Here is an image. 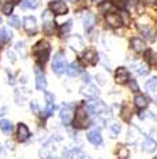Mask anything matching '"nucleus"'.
Instances as JSON below:
<instances>
[{
    "label": "nucleus",
    "instance_id": "1a4fd4ad",
    "mask_svg": "<svg viewBox=\"0 0 157 159\" xmlns=\"http://www.w3.org/2000/svg\"><path fill=\"white\" fill-rule=\"evenodd\" d=\"M50 10L55 14H67L68 13V7H67L65 2L62 0H54L50 3Z\"/></svg>",
    "mask_w": 157,
    "mask_h": 159
},
{
    "label": "nucleus",
    "instance_id": "39448f33",
    "mask_svg": "<svg viewBox=\"0 0 157 159\" xmlns=\"http://www.w3.org/2000/svg\"><path fill=\"white\" fill-rule=\"evenodd\" d=\"M86 109H88V112L92 114V115H95V114H102V112H112V109L106 108L102 101H92V102L86 104Z\"/></svg>",
    "mask_w": 157,
    "mask_h": 159
},
{
    "label": "nucleus",
    "instance_id": "c9c22d12",
    "mask_svg": "<svg viewBox=\"0 0 157 159\" xmlns=\"http://www.w3.org/2000/svg\"><path fill=\"white\" fill-rule=\"evenodd\" d=\"M13 7H14V3L13 2H10V3H6L3 6V13L4 14H11V11H13Z\"/></svg>",
    "mask_w": 157,
    "mask_h": 159
},
{
    "label": "nucleus",
    "instance_id": "6ab92c4d",
    "mask_svg": "<svg viewBox=\"0 0 157 159\" xmlns=\"http://www.w3.org/2000/svg\"><path fill=\"white\" fill-rule=\"evenodd\" d=\"M67 41H68L69 46H71L74 50H76V51L84 47V40H82L81 36H71L67 39Z\"/></svg>",
    "mask_w": 157,
    "mask_h": 159
},
{
    "label": "nucleus",
    "instance_id": "393cba45",
    "mask_svg": "<svg viewBox=\"0 0 157 159\" xmlns=\"http://www.w3.org/2000/svg\"><path fill=\"white\" fill-rule=\"evenodd\" d=\"M120 129H122V126L119 122H116V121H111V122H109V131L113 134V138L120 134Z\"/></svg>",
    "mask_w": 157,
    "mask_h": 159
},
{
    "label": "nucleus",
    "instance_id": "de8ad7c7",
    "mask_svg": "<svg viewBox=\"0 0 157 159\" xmlns=\"http://www.w3.org/2000/svg\"><path fill=\"white\" fill-rule=\"evenodd\" d=\"M3 152V148H2V143H0V153Z\"/></svg>",
    "mask_w": 157,
    "mask_h": 159
},
{
    "label": "nucleus",
    "instance_id": "58836bf2",
    "mask_svg": "<svg viewBox=\"0 0 157 159\" xmlns=\"http://www.w3.org/2000/svg\"><path fill=\"white\" fill-rule=\"evenodd\" d=\"M30 109L33 111V114H38V104H37V101H31L30 102Z\"/></svg>",
    "mask_w": 157,
    "mask_h": 159
},
{
    "label": "nucleus",
    "instance_id": "37998d69",
    "mask_svg": "<svg viewBox=\"0 0 157 159\" xmlns=\"http://www.w3.org/2000/svg\"><path fill=\"white\" fill-rule=\"evenodd\" d=\"M7 58H10V61H11V63H16V57H14V54L13 53H10V51H7Z\"/></svg>",
    "mask_w": 157,
    "mask_h": 159
},
{
    "label": "nucleus",
    "instance_id": "473e14b6",
    "mask_svg": "<svg viewBox=\"0 0 157 159\" xmlns=\"http://www.w3.org/2000/svg\"><path fill=\"white\" fill-rule=\"evenodd\" d=\"M156 87H157V77H153V78H150L147 83H146V88H147L149 91H154Z\"/></svg>",
    "mask_w": 157,
    "mask_h": 159
},
{
    "label": "nucleus",
    "instance_id": "72a5a7b5",
    "mask_svg": "<svg viewBox=\"0 0 157 159\" xmlns=\"http://www.w3.org/2000/svg\"><path fill=\"white\" fill-rule=\"evenodd\" d=\"M120 116L124 119V121H129V119H130V108L124 105L120 111Z\"/></svg>",
    "mask_w": 157,
    "mask_h": 159
},
{
    "label": "nucleus",
    "instance_id": "ddd939ff",
    "mask_svg": "<svg viewBox=\"0 0 157 159\" xmlns=\"http://www.w3.org/2000/svg\"><path fill=\"white\" fill-rule=\"evenodd\" d=\"M81 94L86 98H96L99 95V91L95 85H92V84H85V85L81 88Z\"/></svg>",
    "mask_w": 157,
    "mask_h": 159
},
{
    "label": "nucleus",
    "instance_id": "f03ea898",
    "mask_svg": "<svg viewBox=\"0 0 157 159\" xmlns=\"http://www.w3.org/2000/svg\"><path fill=\"white\" fill-rule=\"evenodd\" d=\"M33 51H34V54L37 56V58H38L40 63L44 64L47 60H48L51 48H50V44L47 43V41H43V40H41V41H38V43L34 46Z\"/></svg>",
    "mask_w": 157,
    "mask_h": 159
},
{
    "label": "nucleus",
    "instance_id": "423d86ee",
    "mask_svg": "<svg viewBox=\"0 0 157 159\" xmlns=\"http://www.w3.org/2000/svg\"><path fill=\"white\" fill-rule=\"evenodd\" d=\"M59 118H61L62 124L65 126L69 125V124L72 122V119H74V108H72V105L67 104V105L62 107L61 112H59Z\"/></svg>",
    "mask_w": 157,
    "mask_h": 159
},
{
    "label": "nucleus",
    "instance_id": "864d4df0",
    "mask_svg": "<svg viewBox=\"0 0 157 159\" xmlns=\"http://www.w3.org/2000/svg\"><path fill=\"white\" fill-rule=\"evenodd\" d=\"M156 159H157V158H156Z\"/></svg>",
    "mask_w": 157,
    "mask_h": 159
},
{
    "label": "nucleus",
    "instance_id": "9d476101",
    "mask_svg": "<svg viewBox=\"0 0 157 159\" xmlns=\"http://www.w3.org/2000/svg\"><path fill=\"white\" fill-rule=\"evenodd\" d=\"M36 87L38 91H46L47 88V78L38 66L36 67Z\"/></svg>",
    "mask_w": 157,
    "mask_h": 159
},
{
    "label": "nucleus",
    "instance_id": "79ce46f5",
    "mask_svg": "<svg viewBox=\"0 0 157 159\" xmlns=\"http://www.w3.org/2000/svg\"><path fill=\"white\" fill-rule=\"evenodd\" d=\"M96 81H98V83L101 84V85H103V84L106 83V81H105V77H103V75H101V74H98V75H96Z\"/></svg>",
    "mask_w": 157,
    "mask_h": 159
},
{
    "label": "nucleus",
    "instance_id": "f257e3e1",
    "mask_svg": "<svg viewBox=\"0 0 157 159\" xmlns=\"http://www.w3.org/2000/svg\"><path fill=\"white\" fill-rule=\"evenodd\" d=\"M43 19V30L47 36H52L55 31V20H54V13L51 10H46L41 16Z\"/></svg>",
    "mask_w": 157,
    "mask_h": 159
},
{
    "label": "nucleus",
    "instance_id": "a878e982",
    "mask_svg": "<svg viewBox=\"0 0 157 159\" xmlns=\"http://www.w3.org/2000/svg\"><path fill=\"white\" fill-rule=\"evenodd\" d=\"M38 6V0H23L20 3V7L23 9H36Z\"/></svg>",
    "mask_w": 157,
    "mask_h": 159
},
{
    "label": "nucleus",
    "instance_id": "a19ab883",
    "mask_svg": "<svg viewBox=\"0 0 157 159\" xmlns=\"http://www.w3.org/2000/svg\"><path fill=\"white\" fill-rule=\"evenodd\" d=\"M74 159H91L88 155H85V153H82V152H78L75 156H74Z\"/></svg>",
    "mask_w": 157,
    "mask_h": 159
},
{
    "label": "nucleus",
    "instance_id": "6e6552de",
    "mask_svg": "<svg viewBox=\"0 0 157 159\" xmlns=\"http://www.w3.org/2000/svg\"><path fill=\"white\" fill-rule=\"evenodd\" d=\"M137 27H139V30L142 31V34H143V37L146 40H149V41H154L156 40V30L153 29V27L150 26V24H147V23H139L137 24Z\"/></svg>",
    "mask_w": 157,
    "mask_h": 159
},
{
    "label": "nucleus",
    "instance_id": "4c0bfd02",
    "mask_svg": "<svg viewBox=\"0 0 157 159\" xmlns=\"http://www.w3.org/2000/svg\"><path fill=\"white\" fill-rule=\"evenodd\" d=\"M44 97L47 99V104H54V94H51L50 91H44Z\"/></svg>",
    "mask_w": 157,
    "mask_h": 159
},
{
    "label": "nucleus",
    "instance_id": "a211bd4d",
    "mask_svg": "<svg viewBox=\"0 0 157 159\" xmlns=\"http://www.w3.org/2000/svg\"><path fill=\"white\" fill-rule=\"evenodd\" d=\"M130 44H132V48H133L134 51H137V53H144V51H147V46L144 43V40H142V39L134 37V39H132Z\"/></svg>",
    "mask_w": 157,
    "mask_h": 159
},
{
    "label": "nucleus",
    "instance_id": "f3484780",
    "mask_svg": "<svg viewBox=\"0 0 157 159\" xmlns=\"http://www.w3.org/2000/svg\"><path fill=\"white\" fill-rule=\"evenodd\" d=\"M86 138H88V141L92 145H96V146L102 145V135H101V131H99V129H94V131L88 132Z\"/></svg>",
    "mask_w": 157,
    "mask_h": 159
},
{
    "label": "nucleus",
    "instance_id": "412c9836",
    "mask_svg": "<svg viewBox=\"0 0 157 159\" xmlns=\"http://www.w3.org/2000/svg\"><path fill=\"white\" fill-rule=\"evenodd\" d=\"M156 148H157V142H156V141H154L153 138H150V136H146V138H144V141H143V151H144V152L151 153V152H154V151H156Z\"/></svg>",
    "mask_w": 157,
    "mask_h": 159
},
{
    "label": "nucleus",
    "instance_id": "7ed1b4c3",
    "mask_svg": "<svg viewBox=\"0 0 157 159\" xmlns=\"http://www.w3.org/2000/svg\"><path fill=\"white\" fill-rule=\"evenodd\" d=\"M88 125H89L88 109H86L85 105H82L76 109V115L74 118V126L75 128H86Z\"/></svg>",
    "mask_w": 157,
    "mask_h": 159
},
{
    "label": "nucleus",
    "instance_id": "aec40b11",
    "mask_svg": "<svg viewBox=\"0 0 157 159\" xmlns=\"http://www.w3.org/2000/svg\"><path fill=\"white\" fill-rule=\"evenodd\" d=\"M65 73L68 74L69 77H76V75H79V74L82 73V67H81V64H79V63H76V61H74V63H71L68 67H67Z\"/></svg>",
    "mask_w": 157,
    "mask_h": 159
},
{
    "label": "nucleus",
    "instance_id": "b1692460",
    "mask_svg": "<svg viewBox=\"0 0 157 159\" xmlns=\"http://www.w3.org/2000/svg\"><path fill=\"white\" fill-rule=\"evenodd\" d=\"M11 39H13L11 31H9L7 29H0V44H6Z\"/></svg>",
    "mask_w": 157,
    "mask_h": 159
},
{
    "label": "nucleus",
    "instance_id": "7c9ffc66",
    "mask_svg": "<svg viewBox=\"0 0 157 159\" xmlns=\"http://www.w3.org/2000/svg\"><path fill=\"white\" fill-rule=\"evenodd\" d=\"M54 109H55V105H54V104H47L46 109H44V112H43L44 118H48V116H51L52 114H54Z\"/></svg>",
    "mask_w": 157,
    "mask_h": 159
},
{
    "label": "nucleus",
    "instance_id": "bb28decb",
    "mask_svg": "<svg viewBox=\"0 0 157 159\" xmlns=\"http://www.w3.org/2000/svg\"><path fill=\"white\" fill-rule=\"evenodd\" d=\"M16 51L20 54V57H26L27 56V47H26V43L24 41H19L16 44Z\"/></svg>",
    "mask_w": 157,
    "mask_h": 159
},
{
    "label": "nucleus",
    "instance_id": "9b49d317",
    "mask_svg": "<svg viewBox=\"0 0 157 159\" xmlns=\"http://www.w3.org/2000/svg\"><path fill=\"white\" fill-rule=\"evenodd\" d=\"M82 23H84V29H85V31H91V30L94 29V26H95V23H96L94 13H91V11H85L84 16H82Z\"/></svg>",
    "mask_w": 157,
    "mask_h": 159
},
{
    "label": "nucleus",
    "instance_id": "2f4dec72",
    "mask_svg": "<svg viewBox=\"0 0 157 159\" xmlns=\"http://www.w3.org/2000/svg\"><path fill=\"white\" fill-rule=\"evenodd\" d=\"M9 24L13 27V29H20V26H21V21H20L19 17L11 16V17L9 19Z\"/></svg>",
    "mask_w": 157,
    "mask_h": 159
},
{
    "label": "nucleus",
    "instance_id": "cd10ccee",
    "mask_svg": "<svg viewBox=\"0 0 157 159\" xmlns=\"http://www.w3.org/2000/svg\"><path fill=\"white\" fill-rule=\"evenodd\" d=\"M146 60L149 64L157 67V54L154 51H146Z\"/></svg>",
    "mask_w": 157,
    "mask_h": 159
},
{
    "label": "nucleus",
    "instance_id": "c85d7f7f",
    "mask_svg": "<svg viewBox=\"0 0 157 159\" xmlns=\"http://www.w3.org/2000/svg\"><path fill=\"white\" fill-rule=\"evenodd\" d=\"M137 134H139L137 128L136 126H130L128 132V141H134V139L137 138Z\"/></svg>",
    "mask_w": 157,
    "mask_h": 159
},
{
    "label": "nucleus",
    "instance_id": "20e7f679",
    "mask_svg": "<svg viewBox=\"0 0 157 159\" xmlns=\"http://www.w3.org/2000/svg\"><path fill=\"white\" fill-rule=\"evenodd\" d=\"M67 70L65 67V54L64 51H58V53L54 56V61H52V71L55 74H62Z\"/></svg>",
    "mask_w": 157,
    "mask_h": 159
},
{
    "label": "nucleus",
    "instance_id": "0eeeda50",
    "mask_svg": "<svg viewBox=\"0 0 157 159\" xmlns=\"http://www.w3.org/2000/svg\"><path fill=\"white\" fill-rule=\"evenodd\" d=\"M23 27L28 36H36L37 33V20L34 16H26L23 19Z\"/></svg>",
    "mask_w": 157,
    "mask_h": 159
},
{
    "label": "nucleus",
    "instance_id": "f8f14e48",
    "mask_svg": "<svg viewBox=\"0 0 157 159\" xmlns=\"http://www.w3.org/2000/svg\"><path fill=\"white\" fill-rule=\"evenodd\" d=\"M115 80H116V83L118 84H126L130 80V74L129 71L124 67H120V68L116 70V73H115Z\"/></svg>",
    "mask_w": 157,
    "mask_h": 159
},
{
    "label": "nucleus",
    "instance_id": "8fccbe9b",
    "mask_svg": "<svg viewBox=\"0 0 157 159\" xmlns=\"http://www.w3.org/2000/svg\"><path fill=\"white\" fill-rule=\"evenodd\" d=\"M0 24H2V17H0Z\"/></svg>",
    "mask_w": 157,
    "mask_h": 159
},
{
    "label": "nucleus",
    "instance_id": "a18cd8bd",
    "mask_svg": "<svg viewBox=\"0 0 157 159\" xmlns=\"http://www.w3.org/2000/svg\"><path fill=\"white\" fill-rule=\"evenodd\" d=\"M84 81H85V84L86 83L89 84V81H91V75H89V74H85V75H84Z\"/></svg>",
    "mask_w": 157,
    "mask_h": 159
},
{
    "label": "nucleus",
    "instance_id": "3c124183",
    "mask_svg": "<svg viewBox=\"0 0 157 159\" xmlns=\"http://www.w3.org/2000/svg\"><path fill=\"white\" fill-rule=\"evenodd\" d=\"M69 2H75V0H69Z\"/></svg>",
    "mask_w": 157,
    "mask_h": 159
},
{
    "label": "nucleus",
    "instance_id": "4be33fe9",
    "mask_svg": "<svg viewBox=\"0 0 157 159\" xmlns=\"http://www.w3.org/2000/svg\"><path fill=\"white\" fill-rule=\"evenodd\" d=\"M0 129H2V132H3L4 135H10V134L13 132V124H11V121H9V119H2V121H0Z\"/></svg>",
    "mask_w": 157,
    "mask_h": 159
},
{
    "label": "nucleus",
    "instance_id": "603ef678",
    "mask_svg": "<svg viewBox=\"0 0 157 159\" xmlns=\"http://www.w3.org/2000/svg\"><path fill=\"white\" fill-rule=\"evenodd\" d=\"M102 159H106V158H102Z\"/></svg>",
    "mask_w": 157,
    "mask_h": 159
},
{
    "label": "nucleus",
    "instance_id": "c03bdc74",
    "mask_svg": "<svg viewBox=\"0 0 157 159\" xmlns=\"http://www.w3.org/2000/svg\"><path fill=\"white\" fill-rule=\"evenodd\" d=\"M146 4H150V6H156L157 4V0H144Z\"/></svg>",
    "mask_w": 157,
    "mask_h": 159
},
{
    "label": "nucleus",
    "instance_id": "49530a36",
    "mask_svg": "<svg viewBox=\"0 0 157 159\" xmlns=\"http://www.w3.org/2000/svg\"><path fill=\"white\" fill-rule=\"evenodd\" d=\"M94 2H95V3H103L105 0H94Z\"/></svg>",
    "mask_w": 157,
    "mask_h": 159
},
{
    "label": "nucleus",
    "instance_id": "2eb2a0df",
    "mask_svg": "<svg viewBox=\"0 0 157 159\" xmlns=\"http://www.w3.org/2000/svg\"><path fill=\"white\" fill-rule=\"evenodd\" d=\"M30 138V129L26 124H19L17 126V139L20 142H26L27 139Z\"/></svg>",
    "mask_w": 157,
    "mask_h": 159
},
{
    "label": "nucleus",
    "instance_id": "09e8293b",
    "mask_svg": "<svg viewBox=\"0 0 157 159\" xmlns=\"http://www.w3.org/2000/svg\"><path fill=\"white\" fill-rule=\"evenodd\" d=\"M11 2H13V3H16V2H17V0H11Z\"/></svg>",
    "mask_w": 157,
    "mask_h": 159
},
{
    "label": "nucleus",
    "instance_id": "5701e85b",
    "mask_svg": "<svg viewBox=\"0 0 157 159\" xmlns=\"http://www.w3.org/2000/svg\"><path fill=\"white\" fill-rule=\"evenodd\" d=\"M147 104H149V99H147V97H144L143 94H137V95L134 97V105L137 107V108L143 109L147 107Z\"/></svg>",
    "mask_w": 157,
    "mask_h": 159
},
{
    "label": "nucleus",
    "instance_id": "ea45409f",
    "mask_svg": "<svg viewBox=\"0 0 157 159\" xmlns=\"http://www.w3.org/2000/svg\"><path fill=\"white\" fill-rule=\"evenodd\" d=\"M130 89L132 91H134V93H137L139 91V85H137V83H136V80H130Z\"/></svg>",
    "mask_w": 157,
    "mask_h": 159
},
{
    "label": "nucleus",
    "instance_id": "f704fd0d",
    "mask_svg": "<svg viewBox=\"0 0 157 159\" xmlns=\"http://www.w3.org/2000/svg\"><path fill=\"white\" fill-rule=\"evenodd\" d=\"M118 155H119V159H128L129 158V149L126 148V146H120Z\"/></svg>",
    "mask_w": 157,
    "mask_h": 159
},
{
    "label": "nucleus",
    "instance_id": "c756f323",
    "mask_svg": "<svg viewBox=\"0 0 157 159\" xmlns=\"http://www.w3.org/2000/svg\"><path fill=\"white\" fill-rule=\"evenodd\" d=\"M71 29H72V20H68L67 23H64L61 26V29H59V33H61V34H68Z\"/></svg>",
    "mask_w": 157,
    "mask_h": 159
},
{
    "label": "nucleus",
    "instance_id": "e433bc0d",
    "mask_svg": "<svg viewBox=\"0 0 157 159\" xmlns=\"http://www.w3.org/2000/svg\"><path fill=\"white\" fill-rule=\"evenodd\" d=\"M136 70H137V73L140 74V75H147L149 71H150L147 66H137V68Z\"/></svg>",
    "mask_w": 157,
    "mask_h": 159
},
{
    "label": "nucleus",
    "instance_id": "4468645a",
    "mask_svg": "<svg viewBox=\"0 0 157 159\" xmlns=\"http://www.w3.org/2000/svg\"><path fill=\"white\" fill-rule=\"evenodd\" d=\"M82 58L85 60V63L88 64H92V66H95L96 63H98V53H96L95 50H92V48H88L84 51V54H82Z\"/></svg>",
    "mask_w": 157,
    "mask_h": 159
},
{
    "label": "nucleus",
    "instance_id": "dca6fc26",
    "mask_svg": "<svg viewBox=\"0 0 157 159\" xmlns=\"http://www.w3.org/2000/svg\"><path fill=\"white\" fill-rule=\"evenodd\" d=\"M106 23L111 27H119L123 23V19L118 13H108L106 14Z\"/></svg>",
    "mask_w": 157,
    "mask_h": 159
}]
</instances>
